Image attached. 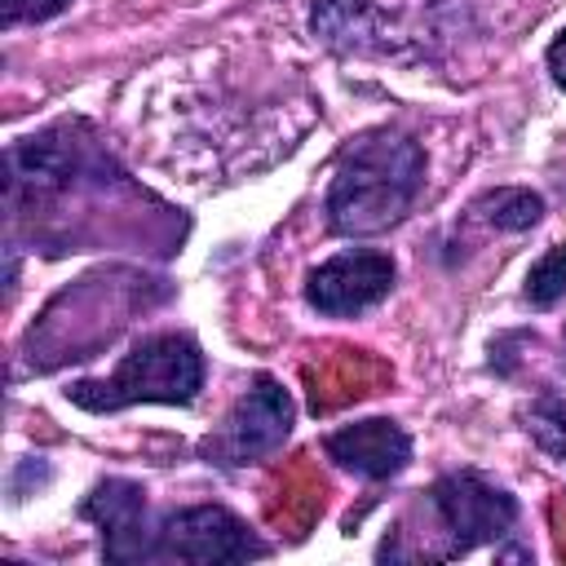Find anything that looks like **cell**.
Returning a JSON list of instances; mask_svg holds the SVG:
<instances>
[{
  "mask_svg": "<svg viewBox=\"0 0 566 566\" xmlns=\"http://www.w3.org/2000/svg\"><path fill=\"white\" fill-rule=\"evenodd\" d=\"M424 186V150L402 133H367L345 146L332 186H327V221L336 234L363 239L398 226Z\"/></svg>",
  "mask_w": 566,
  "mask_h": 566,
  "instance_id": "1",
  "label": "cell"
},
{
  "mask_svg": "<svg viewBox=\"0 0 566 566\" xmlns=\"http://www.w3.org/2000/svg\"><path fill=\"white\" fill-rule=\"evenodd\" d=\"M199 385H203L199 345L181 332H164V336H146L142 345H133L111 376L75 380L66 389V398L84 411H124L133 402L186 407V402H195Z\"/></svg>",
  "mask_w": 566,
  "mask_h": 566,
  "instance_id": "2",
  "label": "cell"
},
{
  "mask_svg": "<svg viewBox=\"0 0 566 566\" xmlns=\"http://www.w3.org/2000/svg\"><path fill=\"white\" fill-rule=\"evenodd\" d=\"M296 424V407H292V394L274 380V376H256L239 398L234 407L226 411L221 429L212 438H203V455L212 464H226V469H239V464H256L265 455H274L287 433Z\"/></svg>",
  "mask_w": 566,
  "mask_h": 566,
  "instance_id": "3",
  "label": "cell"
},
{
  "mask_svg": "<svg viewBox=\"0 0 566 566\" xmlns=\"http://www.w3.org/2000/svg\"><path fill=\"white\" fill-rule=\"evenodd\" d=\"M429 504H433V513L442 522V535H447L442 553L447 557L473 553L478 544H495L517 522V500L504 486H495L482 473H473V469L438 478L433 491H429Z\"/></svg>",
  "mask_w": 566,
  "mask_h": 566,
  "instance_id": "4",
  "label": "cell"
},
{
  "mask_svg": "<svg viewBox=\"0 0 566 566\" xmlns=\"http://www.w3.org/2000/svg\"><path fill=\"white\" fill-rule=\"evenodd\" d=\"M265 557V544L243 517L217 504L177 509L155 526V562H248Z\"/></svg>",
  "mask_w": 566,
  "mask_h": 566,
  "instance_id": "5",
  "label": "cell"
},
{
  "mask_svg": "<svg viewBox=\"0 0 566 566\" xmlns=\"http://www.w3.org/2000/svg\"><path fill=\"white\" fill-rule=\"evenodd\" d=\"M394 287V261L371 248L336 252L305 279V301L327 318H354L380 305Z\"/></svg>",
  "mask_w": 566,
  "mask_h": 566,
  "instance_id": "6",
  "label": "cell"
},
{
  "mask_svg": "<svg viewBox=\"0 0 566 566\" xmlns=\"http://www.w3.org/2000/svg\"><path fill=\"white\" fill-rule=\"evenodd\" d=\"M80 513L102 531V553L111 562H155V526L146 522V491L137 482H97Z\"/></svg>",
  "mask_w": 566,
  "mask_h": 566,
  "instance_id": "7",
  "label": "cell"
},
{
  "mask_svg": "<svg viewBox=\"0 0 566 566\" xmlns=\"http://www.w3.org/2000/svg\"><path fill=\"white\" fill-rule=\"evenodd\" d=\"M327 455L345 473H358L367 482H385L411 464V438L398 420L371 416V420H354V424H340L336 433H327Z\"/></svg>",
  "mask_w": 566,
  "mask_h": 566,
  "instance_id": "8",
  "label": "cell"
},
{
  "mask_svg": "<svg viewBox=\"0 0 566 566\" xmlns=\"http://www.w3.org/2000/svg\"><path fill=\"white\" fill-rule=\"evenodd\" d=\"M376 9L367 0H318L314 4V35L336 49H367L376 35Z\"/></svg>",
  "mask_w": 566,
  "mask_h": 566,
  "instance_id": "9",
  "label": "cell"
},
{
  "mask_svg": "<svg viewBox=\"0 0 566 566\" xmlns=\"http://www.w3.org/2000/svg\"><path fill=\"white\" fill-rule=\"evenodd\" d=\"M473 212H482L486 226L517 234V230H531V226L544 217V199H539L535 190H522V186H500V190L482 195V199L473 203Z\"/></svg>",
  "mask_w": 566,
  "mask_h": 566,
  "instance_id": "10",
  "label": "cell"
},
{
  "mask_svg": "<svg viewBox=\"0 0 566 566\" xmlns=\"http://www.w3.org/2000/svg\"><path fill=\"white\" fill-rule=\"evenodd\" d=\"M566 296V243L548 248L531 270H526V301L535 310H548Z\"/></svg>",
  "mask_w": 566,
  "mask_h": 566,
  "instance_id": "11",
  "label": "cell"
},
{
  "mask_svg": "<svg viewBox=\"0 0 566 566\" xmlns=\"http://www.w3.org/2000/svg\"><path fill=\"white\" fill-rule=\"evenodd\" d=\"M526 433L548 451V455H566V402L557 394H544L531 402L526 411Z\"/></svg>",
  "mask_w": 566,
  "mask_h": 566,
  "instance_id": "12",
  "label": "cell"
},
{
  "mask_svg": "<svg viewBox=\"0 0 566 566\" xmlns=\"http://www.w3.org/2000/svg\"><path fill=\"white\" fill-rule=\"evenodd\" d=\"M75 0H0V22L13 31L22 22H49L57 13H66Z\"/></svg>",
  "mask_w": 566,
  "mask_h": 566,
  "instance_id": "13",
  "label": "cell"
},
{
  "mask_svg": "<svg viewBox=\"0 0 566 566\" xmlns=\"http://www.w3.org/2000/svg\"><path fill=\"white\" fill-rule=\"evenodd\" d=\"M544 62H548V75H553V84L566 93V27H562V31H557V40L548 44Z\"/></svg>",
  "mask_w": 566,
  "mask_h": 566,
  "instance_id": "14",
  "label": "cell"
}]
</instances>
